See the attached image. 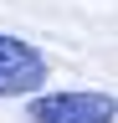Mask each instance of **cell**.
I'll use <instances>...</instances> for the list:
<instances>
[{
    "mask_svg": "<svg viewBox=\"0 0 118 123\" xmlns=\"http://www.w3.org/2000/svg\"><path fill=\"white\" fill-rule=\"evenodd\" d=\"M26 123H118V92L108 87H67L26 98Z\"/></svg>",
    "mask_w": 118,
    "mask_h": 123,
    "instance_id": "6da1fadb",
    "label": "cell"
},
{
    "mask_svg": "<svg viewBox=\"0 0 118 123\" xmlns=\"http://www.w3.org/2000/svg\"><path fill=\"white\" fill-rule=\"evenodd\" d=\"M51 82V62L36 41L0 31V98H36Z\"/></svg>",
    "mask_w": 118,
    "mask_h": 123,
    "instance_id": "7a4b0ae2",
    "label": "cell"
}]
</instances>
